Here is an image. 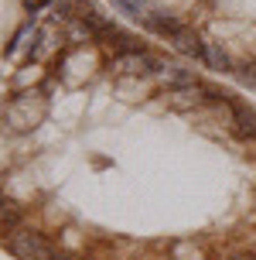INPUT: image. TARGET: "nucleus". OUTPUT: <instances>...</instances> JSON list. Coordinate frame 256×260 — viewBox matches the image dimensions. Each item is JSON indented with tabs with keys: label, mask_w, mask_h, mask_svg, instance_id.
I'll return each instance as SVG.
<instances>
[{
	"label": "nucleus",
	"mask_w": 256,
	"mask_h": 260,
	"mask_svg": "<svg viewBox=\"0 0 256 260\" xmlns=\"http://www.w3.org/2000/svg\"><path fill=\"white\" fill-rule=\"evenodd\" d=\"M0 250L256 260V106L106 0H55L0 79Z\"/></svg>",
	"instance_id": "f257e3e1"
},
{
	"label": "nucleus",
	"mask_w": 256,
	"mask_h": 260,
	"mask_svg": "<svg viewBox=\"0 0 256 260\" xmlns=\"http://www.w3.org/2000/svg\"><path fill=\"white\" fill-rule=\"evenodd\" d=\"M140 35L256 92V0H106Z\"/></svg>",
	"instance_id": "f03ea898"
},
{
	"label": "nucleus",
	"mask_w": 256,
	"mask_h": 260,
	"mask_svg": "<svg viewBox=\"0 0 256 260\" xmlns=\"http://www.w3.org/2000/svg\"><path fill=\"white\" fill-rule=\"evenodd\" d=\"M55 0H0V79L21 55L31 31L51 11Z\"/></svg>",
	"instance_id": "7ed1b4c3"
}]
</instances>
